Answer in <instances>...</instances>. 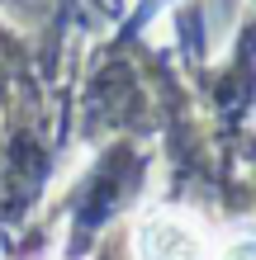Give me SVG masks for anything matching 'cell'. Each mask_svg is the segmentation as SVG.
Wrapping results in <instances>:
<instances>
[{
    "label": "cell",
    "mask_w": 256,
    "mask_h": 260,
    "mask_svg": "<svg viewBox=\"0 0 256 260\" xmlns=\"http://www.w3.org/2000/svg\"><path fill=\"white\" fill-rule=\"evenodd\" d=\"M223 260H256V237H242V241H233V246L223 251Z\"/></svg>",
    "instance_id": "2"
},
{
    "label": "cell",
    "mask_w": 256,
    "mask_h": 260,
    "mask_svg": "<svg viewBox=\"0 0 256 260\" xmlns=\"http://www.w3.org/2000/svg\"><path fill=\"white\" fill-rule=\"evenodd\" d=\"M138 260H209V241L185 213H157L138 227Z\"/></svg>",
    "instance_id": "1"
}]
</instances>
